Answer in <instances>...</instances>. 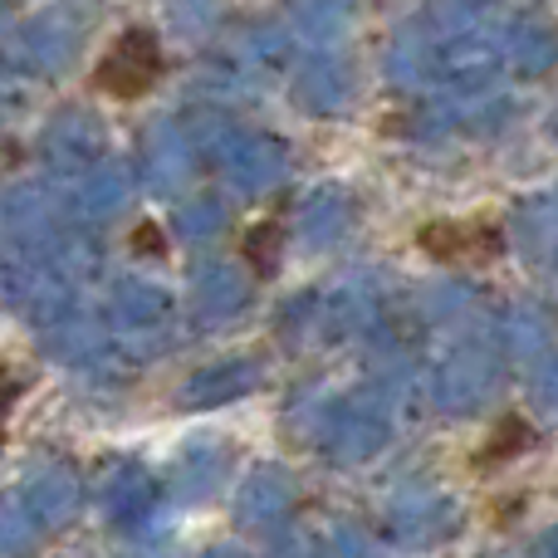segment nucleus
Masks as SVG:
<instances>
[{
    "instance_id": "nucleus-4",
    "label": "nucleus",
    "mask_w": 558,
    "mask_h": 558,
    "mask_svg": "<svg viewBox=\"0 0 558 558\" xmlns=\"http://www.w3.org/2000/svg\"><path fill=\"white\" fill-rule=\"evenodd\" d=\"M279 251H284V221L279 216H265V221H255L241 235V260L260 279H270L279 270Z\"/></svg>"
},
{
    "instance_id": "nucleus-3",
    "label": "nucleus",
    "mask_w": 558,
    "mask_h": 558,
    "mask_svg": "<svg viewBox=\"0 0 558 558\" xmlns=\"http://www.w3.org/2000/svg\"><path fill=\"white\" fill-rule=\"evenodd\" d=\"M534 446H539V432H534V426L524 422L520 412H505L500 422H495L490 441L475 451V471H500V465L520 461V456L534 451Z\"/></svg>"
},
{
    "instance_id": "nucleus-5",
    "label": "nucleus",
    "mask_w": 558,
    "mask_h": 558,
    "mask_svg": "<svg viewBox=\"0 0 558 558\" xmlns=\"http://www.w3.org/2000/svg\"><path fill=\"white\" fill-rule=\"evenodd\" d=\"M133 251L137 255H167V235H162V226H153V221H143L133 231Z\"/></svg>"
},
{
    "instance_id": "nucleus-2",
    "label": "nucleus",
    "mask_w": 558,
    "mask_h": 558,
    "mask_svg": "<svg viewBox=\"0 0 558 558\" xmlns=\"http://www.w3.org/2000/svg\"><path fill=\"white\" fill-rule=\"evenodd\" d=\"M416 251L436 265H495L510 245L495 221H426L416 231Z\"/></svg>"
},
{
    "instance_id": "nucleus-1",
    "label": "nucleus",
    "mask_w": 558,
    "mask_h": 558,
    "mask_svg": "<svg viewBox=\"0 0 558 558\" xmlns=\"http://www.w3.org/2000/svg\"><path fill=\"white\" fill-rule=\"evenodd\" d=\"M167 74V54H162V39L153 29L133 25L108 45V54L98 59L94 69V88L104 98H118V104H137L143 94H153Z\"/></svg>"
}]
</instances>
